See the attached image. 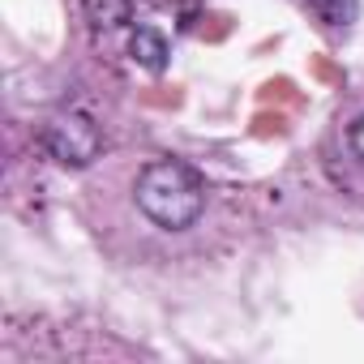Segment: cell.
I'll use <instances>...</instances> for the list:
<instances>
[{
    "label": "cell",
    "mask_w": 364,
    "mask_h": 364,
    "mask_svg": "<svg viewBox=\"0 0 364 364\" xmlns=\"http://www.w3.org/2000/svg\"><path fill=\"white\" fill-rule=\"evenodd\" d=\"M137 210L163 232H189L206 215V180L185 159H154L137 171Z\"/></svg>",
    "instance_id": "cell-1"
},
{
    "label": "cell",
    "mask_w": 364,
    "mask_h": 364,
    "mask_svg": "<svg viewBox=\"0 0 364 364\" xmlns=\"http://www.w3.org/2000/svg\"><path fill=\"white\" fill-rule=\"evenodd\" d=\"M39 141H43V154H48L52 163L73 167V171L90 167V163L103 154V129H99V120H95L90 112H77V107L56 112V116L43 124Z\"/></svg>",
    "instance_id": "cell-2"
},
{
    "label": "cell",
    "mask_w": 364,
    "mask_h": 364,
    "mask_svg": "<svg viewBox=\"0 0 364 364\" xmlns=\"http://www.w3.org/2000/svg\"><path fill=\"white\" fill-rule=\"evenodd\" d=\"M129 56H133L141 69H150V73H163V69H167V56H171V48H167L163 31H154V26H137V31L129 35Z\"/></svg>",
    "instance_id": "cell-3"
},
{
    "label": "cell",
    "mask_w": 364,
    "mask_h": 364,
    "mask_svg": "<svg viewBox=\"0 0 364 364\" xmlns=\"http://www.w3.org/2000/svg\"><path fill=\"white\" fill-rule=\"evenodd\" d=\"M82 14L95 31H120L133 18V0H82Z\"/></svg>",
    "instance_id": "cell-4"
},
{
    "label": "cell",
    "mask_w": 364,
    "mask_h": 364,
    "mask_svg": "<svg viewBox=\"0 0 364 364\" xmlns=\"http://www.w3.org/2000/svg\"><path fill=\"white\" fill-rule=\"evenodd\" d=\"M313 14L330 26V31H347L360 18V0H309Z\"/></svg>",
    "instance_id": "cell-5"
},
{
    "label": "cell",
    "mask_w": 364,
    "mask_h": 364,
    "mask_svg": "<svg viewBox=\"0 0 364 364\" xmlns=\"http://www.w3.org/2000/svg\"><path fill=\"white\" fill-rule=\"evenodd\" d=\"M347 146H351V154L364 163V112L351 120V129H347Z\"/></svg>",
    "instance_id": "cell-6"
}]
</instances>
